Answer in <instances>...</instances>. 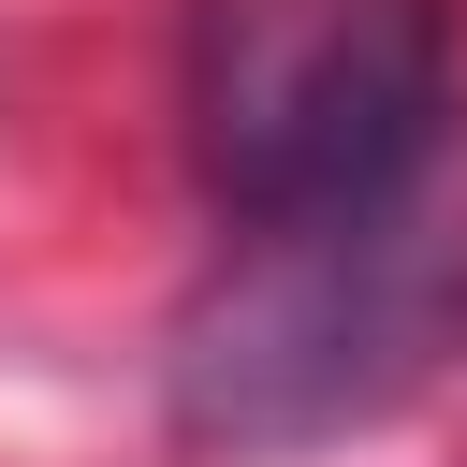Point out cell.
Instances as JSON below:
<instances>
[{
    "instance_id": "cell-1",
    "label": "cell",
    "mask_w": 467,
    "mask_h": 467,
    "mask_svg": "<svg viewBox=\"0 0 467 467\" xmlns=\"http://www.w3.org/2000/svg\"><path fill=\"white\" fill-rule=\"evenodd\" d=\"M190 175L234 234H306L452 161V0H190Z\"/></svg>"
},
{
    "instance_id": "cell-2",
    "label": "cell",
    "mask_w": 467,
    "mask_h": 467,
    "mask_svg": "<svg viewBox=\"0 0 467 467\" xmlns=\"http://www.w3.org/2000/svg\"><path fill=\"white\" fill-rule=\"evenodd\" d=\"M467 321V175L306 234H234L219 292L175 321V423L190 438H321L438 365Z\"/></svg>"
}]
</instances>
